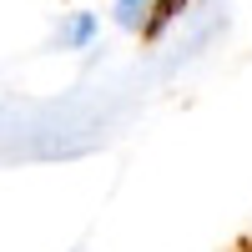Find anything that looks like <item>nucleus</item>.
Returning <instances> with one entry per match:
<instances>
[{
	"mask_svg": "<svg viewBox=\"0 0 252 252\" xmlns=\"http://www.w3.org/2000/svg\"><path fill=\"white\" fill-rule=\"evenodd\" d=\"M157 10H161V0H116V26H126V31L146 26V31H152Z\"/></svg>",
	"mask_w": 252,
	"mask_h": 252,
	"instance_id": "obj_1",
	"label": "nucleus"
},
{
	"mask_svg": "<svg viewBox=\"0 0 252 252\" xmlns=\"http://www.w3.org/2000/svg\"><path fill=\"white\" fill-rule=\"evenodd\" d=\"M91 35H96V15L76 10L66 26H61V46H66V51H86V46H91Z\"/></svg>",
	"mask_w": 252,
	"mask_h": 252,
	"instance_id": "obj_2",
	"label": "nucleus"
}]
</instances>
